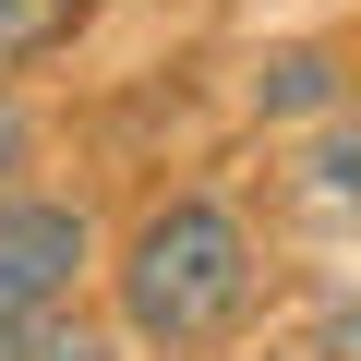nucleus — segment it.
Segmentation results:
<instances>
[{
    "instance_id": "nucleus-4",
    "label": "nucleus",
    "mask_w": 361,
    "mask_h": 361,
    "mask_svg": "<svg viewBox=\"0 0 361 361\" xmlns=\"http://www.w3.org/2000/svg\"><path fill=\"white\" fill-rule=\"evenodd\" d=\"M73 25H85V0H0V85H13L37 49H61Z\"/></svg>"
},
{
    "instance_id": "nucleus-6",
    "label": "nucleus",
    "mask_w": 361,
    "mask_h": 361,
    "mask_svg": "<svg viewBox=\"0 0 361 361\" xmlns=\"http://www.w3.org/2000/svg\"><path fill=\"white\" fill-rule=\"evenodd\" d=\"M313 361H361V301H337V313L313 325Z\"/></svg>"
},
{
    "instance_id": "nucleus-7",
    "label": "nucleus",
    "mask_w": 361,
    "mask_h": 361,
    "mask_svg": "<svg viewBox=\"0 0 361 361\" xmlns=\"http://www.w3.org/2000/svg\"><path fill=\"white\" fill-rule=\"evenodd\" d=\"M13 157H25V109L0 97V169H13Z\"/></svg>"
},
{
    "instance_id": "nucleus-2",
    "label": "nucleus",
    "mask_w": 361,
    "mask_h": 361,
    "mask_svg": "<svg viewBox=\"0 0 361 361\" xmlns=\"http://www.w3.org/2000/svg\"><path fill=\"white\" fill-rule=\"evenodd\" d=\"M85 277V205H0V361L61 349V301Z\"/></svg>"
},
{
    "instance_id": "nucleus-5",
    "label": "nucleus",
    "mask_w": 361,
    "mask_h": 361,
    "mask_svg": "<svg viewBox=\"0 0 361 361\" xmlns=\"http://www.w3.org/2000/svg\"><path fill=\"white\" fill-rule=\"evenodd\" d=\"M325 97H337V61H325V49H289V61L265 73V109H325Z\"/></svg>"
},
{
    "instance_id": "nucleus-3",
    "label": "nucleus",
    "mask_w": 361,
    "mask_h": 361,
    "mask_svg": "<svg viewBox=\"0 0 361 361\" xmlns=\"http://www.w3.org/2000/svg\"><path fill=\"white\" fill-rule=\"evenodd\" d=\"M301 193H313L325 217H361V109H337V121L301 145Z\"/></svg>"
},
{
    "instance_id": "nucleus-1",
    "label": "nucleus",
    "mask_w": 361,
    "mask_h": 361,
    "mask_svg": "<svg viewBox=\"0 0 361 361\" xmlns=\"http://www.w3.org/2000/svg\"><path fill=\"white\" fill-rule=\"evenodd\" d=\"M253 313V229L229 205H157L121 241V325L145 349H217Z\"/></svg>"
}]
</instances>
